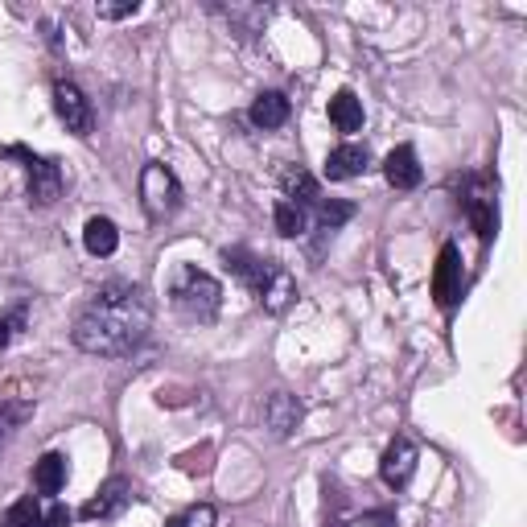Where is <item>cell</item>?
Returning a JSON list of instances; mask_svg holds the SVG:
<instances>
[{"mask_svg": "<svg viewBox=\"0 0 527 527\" xmlns=\"http://www.w3.org/2000/svg\"><path fill=\"white\" fill-rule=\"evenodd\" d=\"M140 9V0H120V5H99L95 13L103 17V21H120V17H132Z\"/></svg>", "mask_w": 527, "mask_h": 527, "instance_id": "603a6c76", "label": "cell"}, {"mask_svg": "<svg viewBox=\"0 0 527 527\" xmlns=\"http://www.w3.org/2000/svg\"><path fill=\"white\" fill-rule=\"evenodd\" d=\"M5 346H9V322L0 318V350H5Z\"/></svg>", "mask_w": 527, "mask_h": 527, "instance_id": "cb8c5ba5", "label": "cell"}, {"mask_svg": "<svg viewBox=\"0 0 527 527\" xmlns=\"http://www.w3.org/2000/svg\"><path fill=\"white\" fill-rule=\"evenodd\" d=\"M33 486H38L42 495H58L66 486V458L62 453H46V458L33 466Z\"/></svg>", "mask_w": 527, "mask_h": 527, "instance_id": "e0dca14e", "label": "cell"}, {"mask_svg": "<svg viewBox=\"0 0 527 527\" xmlns=\"http://www.w3.org/2000/svg\"><path fill=\"white\" fill-rule=\"evenodd\" d=\"M383 178H388V186H396V190H416V186H420V161H416V149H412V145L392 149L388 161H383Z\"/></svg>", "mask_w": 527, "mask_h": 527, "instance_id": "30bf717a", "label": "cell"}, {"mask_svg": "<svg viewBox=\"0 0 527 527\" xmlns=\"http://www.w3.org/2000/svg\"><path fill=\"white\" fill-rule=\"evenodd\" d=\"M153 326V301L140 285H103L75 322V346L87 355H128Z\"/></svg>", "mask_w": 527, "mask_h": 527, "instance_id": "6da1fadb", "label": "cell"}, {"mask_svg": "<svg viewBox=\"0 0 527 527\" xmlns=\"http://www.w3.org/2000/svg\"><path fill=\"white\" fill-rule=\"evenodd\" d=\"M252 124L264 128V132L280 128V124H289V99L280 95V91H264V95L252 103Z\"/></svg>", "mask_w": 527, "mask_h": 527, "instance_id": "5bb4252c", "label": "cell"}, {"mask_svg": "<svg viewBox=\"0 0 527 527\" xmlns=\"http://www.w3.org/2000/svg\"><path fill=\"white\" fill-rule=\"evenodd\" d=\"M272 223H276V231L285 239H297V235H305V210L297 202H289V198H280L276 210H272Z\"/></svg>", "mask_w": 527, "mask_h": 527, "instance_id": "d6986e66", "label": "cell"}, {"mask_svg": "<svg viewBox=\"0 0 527 527\" xmlns=\"http://www.w3.org/2000/svg\"><path fill=\"white\" fill-rule=\"evenodd\" d=\"M330 527H342V523H330Z\"/></svg>", "mask_w": 527, "mask_h": 527, "instance_id": "d4e9b609", "label": "cell"}, {"mask_svg": "<svg viewBox=\"0 0 527 527\" xmlns=\"http://www.w3.org/2000/svg\"><path fill=\"white\" fill-rule=\"evenodd\" d=\"M173 309L182 313V318L190 322H210L219 313V301H223V289H219V280L215 276H206L198 272L194 264H182L178 276H173Z\"/></svg>", "mask_w": 527, "mask_h": 527, "instance_id": "3957f363", "label": "cell"}, {"mask_svg": "<svg viewBox=\"0 0 527 527\" xmlns=\"http://www.w3.org/2000/svg\"><path fill=\"white\" fill-rule=\"evenodd\" d=\"M169 527H215V507H206V503H198V507L182 511V515L173 519Z\"/></svg>", "mask_w": 527, "mask_h": 527, "instance_id": "7402d4cb", "label": "cell"}, {"mask_svg": "<svg viewBox=\"0 0 527 527\" xmlns=\"http://www.w3.org/2000/svg\"><path fill=\"white\" fill-rule=\"evenodd\" d=\"M466 210H470V223H474L478 239H482V243H490V239H495V231H499L495 194H490V190H486L478 178H470V190H466Z\"/></svg>", "mask_w": 527, "mask_h": 527, "instance_id": "9c48e42d", "label": "cell"}, {"mask_svg": "<svg viewBox=\"0 0 527 527\" xmlns=\"http://www.w3.org/2000/svg\"><path fill=\"white\" fill-rule=\"evenodd\" d=\"M350 215H355V206H350V202H318V223L326 231H338Z\"/></svg>", "mask_w": 527, "mask_h": 527, "instance_id": "44dd1931", "label": "cell"}, {"mask_svg": "<svg viewBox=\"0 0 527 527\" xmlns=\"http://www.w3.org/2000/svg\"><path fill=\"white\" fill-rule=\"evenodd\" d=\"M140 202H145V215L153 223H165L178 215V206H182V186L178 178H173V169L165 165H145V173H140Z\"/></svg>", "mask_w": 527, "mask_h": 527, "instance_id": "277c9868", "label": "cell"}, {"mask_svg": "<svg viewBox=\"0 0 527 527\" xmlns=\"http://www.w3.org/2000/svg\"><path fill=\"white\" fill-rule=\"evenodd\" d=\"M371 165V153L367 145H338L330 157H326V178L330 182H346V178H359V173Z\"/></svg>", "mask_w": 527, "mask_h": 527, "instance_id": "7c38bea8", "label": "cell"}, {"mask_svg": "<svg viewBox=\"0 0 527 527\" xmlns=\"http://www.w3.org/2000/svg\"><path fill=\"white\" fill-rule=\"evenodd\" d=\"M264 420H268V429H272L276 437H289V433L301 425V404H297L289 392H276V396L268 400V408H264Z\"/></svg>", "mask_w": 527, "mask_h": 527, "instance_id": "4fadbf2b", "label": "cell"}, {"mask_svg": "<svg viewBox=\"0 0 527 527\" xmlns=\"http://www.w3.org/2000/svg\"><path fill=\"white\" fill-rule=\"evenodd\" d=\"M128 503H132V486H128L124 478H112L108 486H99V495L83 507V519H112V515H120Z\"/></svg>", "mask_w": 527, "mask_h": 527, "instance_id": "8fae6325", "label": "cell"}, {"mask_svg": "<svg viewBox=\"0 0 527 527\" xmlns=\"http://www.w3.org/2000/svg\"><path fill=\"white\" fill-rule=\"evenodd\" d=\"M379 474H383V482H388L392 490L408 486V482H412V474H416V445H412L408 437H396L388 449H383Z\"/></svg>", "mask_w": 527, "mask_h": 527, "instance_id": "ba28073f", "label": "cell"}, {"mask_svg": "<svg viewBox=\"0 0 527 527\" xmlns=\"http://www.w3.org/2000/svg\"><path fill=\"white\" fill-rule=\"evenodd\" d=\"M433 297L441 309H449L453 301L462 297V252L445 243L441 256H437V268H433Z\"/></svg>", "mask_w": 527, "mask_h": 527, "instance_id": "52a82bcc", "label": "cell"}, {"mask_svg": "<svg viewBox=\"0 0 527 527\" xmlns=\"http://www.w3.org/2000/svg\"><path fill=\"white\" fill-rule=\"evenodd\" d=\"M0 527H42V507H38V499H21V503H13L9 507V515H5V523Z\"/></svg>", "mask_w": 527, "mask_h": 527, "instance_id": "ffe728a7", "label": "cell"}, {"mask_svg": "<svg viewBox=\"0 0 527 527\" xmlns=\"http://www.w3.org/2000/svg\"><path fill=\"white\" fill-rule=\"evenodd\" d=\"M54 112H58V120L66 124V132H75V136H87L91 132V124H95V116H91V99L75 87V83H54Z\"/></svg>", "mask_w": 527, "mask_h": 527, "instance_id": "8992f818", "label": "cell"}, {"mask_svg": "<svg viewBox=\"0 0 527 527\" xmlns=\"http://www.w3.org/2000/svg\"><path fill=\"white\" fill-rule=\"evenodd\" d=\"M280 182H285V194H289V202H297V206H301V202H313V206L322 202V194H318V182H313L305 169H285V173H280Z\"/></svg>", "mask_w": 527, "mask_h": 527, "instance_id": "ac0fdd59", "label": "cell"}, {"mask_svg": "<svg viewBox=\"0 0 527 527\" xmlns=\"http://www.w3.org/2000/svg\"><path fill=\"white\" fill-rule=\"evenodd\" d=\"M223 260H227V268L248 285L252 293H256V301L268 309V313H285L289 305H293V297H297V280L280 268V264H272V260H260V256H252V252H243V248H231V252H223Z\"/></svg>", "mask_w": 527, "mask_h": 527, "instance_id": "7a4b0ae2", "label": "cell"}, {"mask_svg": "<svg viewBox=\"0 0 527 527\" xmlns=\"http://www.w3.org/2000/svg\"><path fill=\"white\" fill-rule=\"evenodd\" d=\"M9 161H25V173H29V198L38 202V206H54L62 198V169L42 157V153H33L25 145H9L5 149Z\"/></svg>", "mask_w": 527, "mask_h": 527, "instance_id": "5b68a950", "label": "cell"}, {"mask_svg": "<svg viewBox=\"0 0 527 527\" xmlns=\"http://www.w3.org/2000/svg\"><path fill=\"white\" fill-rule=\"evenodd\" d=\"M83 243H87V252L91 256H112L120 248V231L112 219H87L83 227Z\"/></svg>", "mask_w": 527, "mask_h": 527, "instance_id": "2e32d148", "label": "cell"}, {"mask_svg": "<svg viewBox=\"0 0 527 527\" xmlns=\"http://www.w3.org/2000/svg\"><path fill=\"white\" fill-rule=\"evenodd\" d=\"M330 124L338 132H359L363 128V99L355 91H338L330 99Z\"/></svg>", "mask_w": 527, "mask_h": 527, "instance_id": "9a60e30c", "label": "cell"}]
</instances>
